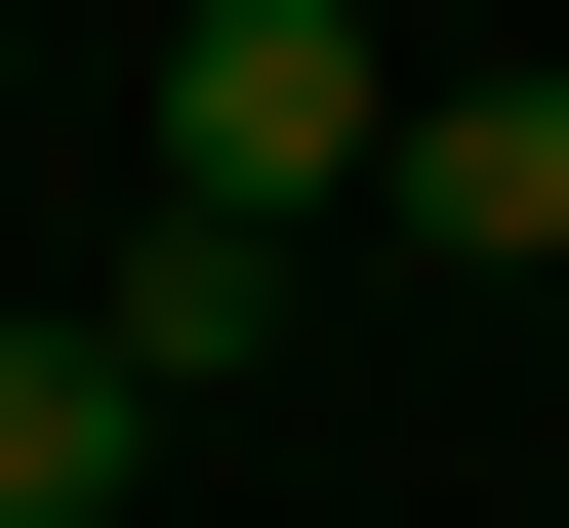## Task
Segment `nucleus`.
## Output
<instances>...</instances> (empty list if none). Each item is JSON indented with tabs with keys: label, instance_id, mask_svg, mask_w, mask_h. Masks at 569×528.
<instances>
[{
	"label": "nucleus",
	"instance_id": "obj_1",
	"mask_svg": "<svg viewBox=\"0 0 569 528\" xmlns=\"http://www.w3.org/2000/svg\"><path fill=\"white\" fill-rule=\"evenodd\" d=\"M367 163H407V41H367V0H203V41H163V203H244V245H326Z\"/></svg>",
	"mask_w": 569,
	"mask_h": 528
},
{
	"label": "nucleus",
	"instance_id": "obj_2",
	"mask_svg": "<svg viewBox=\"0 0 569 528\" xmlns=\"http://www.w3.org/2000/svg\"><path fill=\"white\" fill-rule=\"evenodd\" d=\"M41 326H82L122 407L203 447V407H244V366H284V245H244V203H122V285H41Z\"/></svg>",
	"mask_w": 569,
	"mask_h": 528
},
{
	"label": "nucleus",
	"instance_id": "obj_3",
	"mask_svg": "<svg viewBox=\"0 0 569 528\" xmlns=\"http://www.w3.org/2000/svg\"><path fill=\"white\" fill-rule=\"evenodd\" d=\"M407 245H448V285H569V82H407Z\"/></svg>",
	"mask_w": 569,
	"mask_h": 528
},
{
	"label": "nucleus",
	"instance_id": "obj_4",
	"mask_svg": "<svg viewBox=\"0 0 569 528\" xmlns=\"http://www.w3.org/2000/svg\"><path fill=\"white\" fill-rule=\"evenodd\" d=\"M122 488H163V407H122L82 326H0V528H122Z\"/></svg>",
	"mask_w": 569,
	"mask_h": 528
}]
</instances>
